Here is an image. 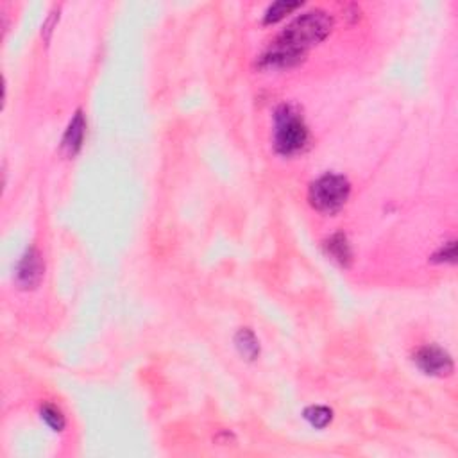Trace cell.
Segmentation results:
<instances>
[{
	"label": "cell",
	"instance_id": "obj_5",
	"mask_svg": "<svg viewBox=\"0 0 458 458\" xmlns=\"http://www.w3.org/2000/svg\"><path fill=\"white\" fill-rule=\"evenodd\" d=\"M43 271H45V267H43L42 254L35 247L27 249L22 260L16 265V283L25 290L36 288L42 281Z\"/></svg>",
	"mask_w": 458,
	"mask_h": 458
},
{
	"label": "cell",
	"instance_id": "obj_6",
	"mask_svg": "<svg viewBox=\"0 0 458 458\" xmlns=\"http://www.w3.org/2000/svg\"><path fill=\"white\" fill-rule=\"evenodd\" d=\"M84 133H86V120H84L83 111L79 110L74 114L72 122L66 127L65 136H63L61 141V149L65 151L66 156H76L79 153L81 147H83Z\"/></svg>",
	"mask_w": 458,
	"mask_h": 458
},
{
	"label": "cell",
	"instance_id": "obj_4",
	"mask_svg": "<svg viewBox=\"0 0 458 458\" xmlns=\"http://www.w3.org/2000/svg\"><path fill=\"white\" fill-rule=\"evenodd\" d=\"M416 363L424 375L428 376H451L453 372V360L444 349L437 346H424L416 353Z\"/></svg>",
	"mask_w": 458,
	"mask_h": 458
},
{
	"label": "cell",
	"instance_id": "obj_9",
	"mask_svg": "<svg viewBox=\"0 0 458 458\" xmlns=\"http://www.w3.org/2000/svg\"><path fill=\"white\" fill-rule=\"evenodd\" d=\"M305 419L312 424L313 428H322L328 426L333 419V412L326 406H310V409L305 410Z\"/></svg>",
	"mask_w": 458,
	"mask_h": 458
},
{
	"label": "cell",
	"instance_id": "obj_2",
	"mask_svg": "<svg viewBox=\"0 0 458 458\" xmlns=\"http://www.w3.org/2000/svg\"><path fill=\"white\" fill-rule=\"evenodd\" d=\"M308 140V129L298 111L283 104L274 114V147L283 156L299 153Z\"/></svg>",
	"mask_w": 458,
	"mask_h": 458
},
{
	"label": "cell",
	"instance_id": "obj_12",
	"mask_svg": "<svg viewBox=\"0 0 458 458\" xmlns=\"http://www.w3.org/2000/svg\"><path fill=\"white\" fill-rule=\"evenodd\" d=\"M433 258H435V262H450V264H453L454 258H457V247H454V242H450V244L444 245V247L440 249Z\"/></svg>",
	"mask_w": 458,
	"mask_h": 458
},
{
	"label": "cell",
	"instance_id": "obj_13",
	"mask_svg": "<svg viewBox=\"0 0 458 458\" xmlns=\"http://www.w3.org/2000/svg\"><path fill=\"white\" fill-rule=\"evenodd\" d=\"M56 18H57V13L56 11L50 13V18L47 20V23L43 25V35H45V40L50 38V31H52V27H54V22H56Z\"/></svg>",
	"mask_w": 458,
	"mask_h": 458
},
{
	"label": "cell",
	"instance_id": "obj_8",
	"mask_svg": "<svg viewBox=\"0 0 458 458\" xmlns=\"http://www.w3.org/2000/svg\"><path fill=\"white\" fill-rule=\"evenodd\" d=\"M235 344H237L238 351L244 358L254 360L256 356L260 355V344H258L251 329H240L235 336Z\"/></svg>",
	"mask_w": 458,
	"mask_h": 458
},
{
	"label": "cell",
	"instance_id": "obj_7",
	"mask_svg": "<svg viewBox=\"0 0 458 458\" xmlns=\"http://www.w3.org/2000/svg\"><path fill=\"white\" fill-rule=\"evenodd\" d=\"M326 251L331 256L333 260L339 262L342 267H349L353 262V252L351 245H349L348 238L344 237L342 233H336L326 242Z\"/></svg>",
	"mask_w": 458,
	"mask_h": 458
},
{
	"label": "cell",
	"instance_id": "obj_11",
	"mask_svg": "<svg viewBox=\"0 0 458 458\" xmlns=\"http://www.w3.org/2000/svg\"><path fill=\"white\" fill-rule=\"evenodd\" d=\"M40 413H42V419L52 428L54 432H61L63 428H65V417H63L61 410L57 409V406L43 405Z\"/></svg>",
	"mask_w": 458,
	"mask_h": 458
},
{
	"label": "cell",
	"instance_id": "obj_1",
	"mask_svg": "<svg viewBox=\"0 0 458 458\" xmlns=\"http://www.w3.org/2000/svg\"><path fill=\"white\" fill-rule=\"evenodd\" d=\"M333 20L322 9H313L298 16L271 43L262 56L265 66H292L305 57L313 45L321 43L331 33Z\"/></svg>",
	"mask_w": 458,
	"mask_h": 458
},
{
	"label": "cell",
	"instance_id": "obj_10",
	"mask_svg": "<svg viewBox=\"0 0 458 458\" xmlns=\"http://www.w3.org/2000/svg\"><path fill=\"white\" fill-rule=\"evenodd\" d=\"M299 2H288V0H281V2H274L272 6H269V9L265 11V18L264 22L265 23H276L278 20H281L283 16L288 15V13H292L294 9L299 8Z\"/></svg>",
	"mask_w": 458,
	"mask_h": 458
},
{
	"label": "cell",
	"instance_id": "obj_3",
	"mask_svg": "<svg viewBox=\"0 0 458 458\" xmlns=\"http://www.w3.org/2000/svg\"><path fill=\"white\" fill-rule=\"evenodd\" d=\"M351 194V184L340 174H326L310 187V203L322 213L339 211Z\"/></svg>",
	"mask_w": 458,
	"mask_h": 458
}]
</instances>
